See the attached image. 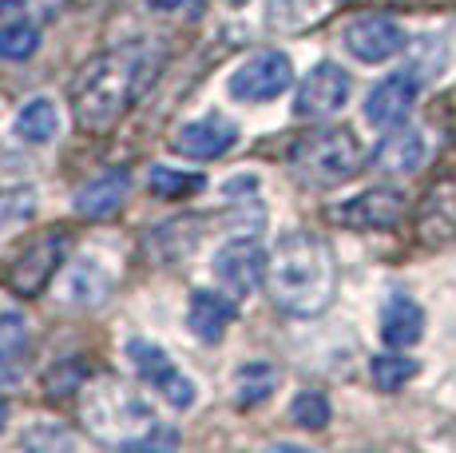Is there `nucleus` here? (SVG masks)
I'll use <instances>...</instances> for the list:
<instances>
[{
	"instance_id": "393cba45",
	"label": "nucleus",
	"mask_w": 456,
	"mask_h": 453,
	"mask_svg": "<svg viewBox=\"0 0 456 453\" xmlns=\"http://www.w3.org/2000/svg\"><path fill=\"white\" fill-rule=\"evenodd\" d=\"M290 417H294V425H302V430H326L330 402L322 394H297L294 406H290Z\"/></svg>"
},
{
	"instance_id": "f3484780",
	"label": "nucleus",
	"mask_w": 456,
	"mask_h": 453,
	"mask_svg": "<svg viewBox=\"0 0 456 453\" xmlns=\"http://www.w3.org/2000/svg\"><path fill=\"white\" fill-rule=\"evenodd\" d=\"M420 163H425V139L417 132H409V128L385 136L373 152V168L381 171V176H413Z\"/></svg>"
},
{
	"instance_id": "6ab92c4d",
	"label": "nucleus",
	"mask_w": 456,
	"mask_h": 453,
	"mask_svg": "<svg viewBox=\"0 0 456 453\" xmlns=\"http://www.w3.org/2000/svg\"><path fill=\"white\" fill-rule=\"evenodd\" d=\"M16 136H20L24 144H48V139H56L60 136V108L48 95L28 100L20 108V116H16Z\"/></svg>"
},
{
	"instance_id": "a211bd4d",
	"label": "nucleus",
	"mask_w": 456,
	"mask_h": 453,
	"mask_svg": "<svg viewBox=\"0 0 456 453\" xmlns=\"http://www.w3.org/2000/svg\"><path fill=\"white\" fill-rule=\"evenodd\" d=\"M127 191H131V176H127V171H108L103 179L87 183L80 195H76V211L87 215V219L111 215V211H119V203L127 199Z\"/></svg>"
},
{
	"instance_id": "a878e982",
	"label": "nucleus",
	"mask_w": 456,
	"mask_h": 453,
	"mask_svg": "<svg viewBox=\"0 0 456 453\" xmlns=\"http://www.w3.org/2000/svg\"><path fill=\"white\" fill-rule=\"evenodd\" d=\"M151 8H159V12H191L199 16L207 8V0H147Z\"/></svg>"
},
{
	"instance_id": "aec40b11",
	"label": "nucleus",
	"mask_w": 456,
	"mask_h": 453,
	"mask_svg": "<svg viewBox=\"0 0 456 453\" xmlns=\"http://www.w3.org/2000/svg\"><path fill=\"white\" fill-rule=\"evenodd\" d=\"M274 390H278V370L270 362H250L234 374V402H239L242 409L262 406Z\"/></svg>"
},
{
	"instance_id": "7ed1b4c3",
	"label": "nucleus",
	"mask_w": 456,
	"mask_h": 453,
	"mask_svg": "<svg viewBox=\"0 0 456 453\" xmlns=\"http://www.w3.org/2000/svg\"><path fill=\"white\" fill-rule=\"evenodd\" d=\"M84 417L103 441L111 446H131V449H147V446H175V433L159 430V417L151 414V406L135 394L131 386L116 378H100L95 386H84Z\"/></svg>"
},
{
	"instance_id": "423d86ee",
	"label": "nucleus",
	"mask_w": 456,
	"mask_h": 453,
	"mask_svg": "<svg viewBox=\"0 0 456 453\" xmlns=\"http://www.w3.org/2000/svg\"><path fill=\"white\" fill-rule=\"evenodd\" d=\"M294 84V64L286 52H254L231 72L226 88L242 103H266L278 100Z\"/></svg>"
},
{
	"instance_id": "dca6fc26",
	"label": "nucleus",
	"mask_w": 456,
	"mask_h": 453,
	"mask_svg": "<svg viewBox=\"0 0 456 453\" xmlns=\"http://www.w3.org/2000/svg\"><path fill=\"white\" fill-rule=\"evenodd\" d=\"M234 322V302L231 294H215V291H195L187 307V326L199 342H223L226 326Z\"/></svg>"
},
{
	"instance_id": "1a4fd4ad",
	"label": "nucleus",
	"mask_w": 456,
	"mask_h": 453,
	"mask_svg": "<svg viewBox=\"0 0 456 453\" xmlns=\"http://www.w3.org/2000/svg\"><path fill=\"white\" fill-rule=\"evenodd\" d=\"M349 92H354V80H349V72H341L338 64H318L310 76L302 80V88H297V119H330L338 116L341 108H346Z\"/></svg>"
},
{
	"instance_id": "4be33fe9",
	"label": "nucleus",
	"mask_w": 456,
	"mask_h": 453,
	"mask_svg": "<svg viewBox=\"0 0 456 453\" xmlns=\"http://www.w3.org/2000/svg\"><path fill=\"white\" fill-rule=\"evenodd\" d=\"M28 322L20 315H12V310H0V362L4 366H16L24 362V354H28Z\"/></svg>"
},
{
	"instance_id": "6e6552de",
	"label": "nucleus",
	"mask_w": 456,
	"mask_h": 453,
	"mask_svg": "<svg viewBox=\"0 0 456 453\" xmlns=\"http://www.w3.org/2000/svg\"><path fill=\"white\" fill-rule=\"evenodd\" d=\"M270 275V259L258 239H231L215 255V278L231 299H247Z\"/></svg>"
},
{
	"instance_id": "2eb2a0df",
	"label": "nucleus",
	"mask_w": 456,
	"mask_h": 453,
	"mask_svg": "<svg viewBox=\"0 0 456 453\" xmlns=\"http://www.w3.org/2000/svg\"><path fill=\"white\" fill-rule=\"evenodd\" d=\"M420 334H425V310L420 302H413L409 294H389L381 307V338L393 346V350H405V346H417Z\"/></svg>"
},
{
	"instance_id": "20e7f679",
	"label": "nucleus",
	"mask_w": 456,
	"mask_h": 453,
	"mask_svg": "<svg viewBox=\"0 0 456 453\" xmlns=\"http://www.w3.org/2000/svg\"><path fill=\"white\" fill-rule=\"evenodd\" d=\"M290 168L310 187H338L362 171V144L346 128H322L294 144Z\"/></svg>"
},
{
	"instance_id": "f8f14e48",
	"label": "nucleus",
	"mask_w": 456,
	"mask_h": 453,
	"mask_svg": "<svg viewBox=\"0 0 456 453\" xmlns=\"http://www.w3.org/2000/svg\"><path fill=\"white\" fill-rule=\"evenodd\" d=\"M234 144H239V128H234V119L218 116V111H210L203 119H191L171 136V147L179 155H187V160H218Z\"/></svg>"
},
{
	"instance_id": "9b49d317",
	"label": "nucleus",
	"mask_w": 456,
	"mask_h": 453,
	"mask_svg": "<svg viewBox=\"0 0 456 453\" xmlns=\"http://www.w3.org/2000/svg\"><path fill=\"white\" fill-rule=\"evenodd\" d=\"M405 45H409L405 29L397 21H389V16H362V21H354L346 29L349 56H357L362 64H385L397 52H405Z\"/></svg>"
},
{
	"instance_id": "9d476101",
	"label": "nucleus",
	"mask_w": 456,
	"mask_h": 453,
	"mask_svg": "<svg viewBox=\"0 0 456 453\" xmlns=\"http://www.w3.org/2000/svg\"><path fill=\"white\" fill-rule=\"evenodd\" d=\"M333 219L354 226V231H389L405 219V195L393 187H370L349 203L333 207Z\"/></svg>"
},
{
	"instance_id": "f257e3e1",
	"label": "nucleus",
	"mask_w": 456,
	"mask_h": 453,
	"mask_svg": "<svg viewBox=\"0 0 456 453\" xmlns=\"http://www.w3.org/2000/svg\"><path fill=\"white\" fill-rule=\"evenodd\" d=\"M151 48L143 45H127V48H111L92 56L80 68L72 84V108H76V124L87 132H111L119 119L127 116V108L139 100V92L151 80Z\"/></svg>"
},
{
	"instance_id": "0eeeda50",
	"label": "nucleus",
	"mask_w": 456,
	"mask_h": 453,
	"mask_svg": "<svg viewBox=\"0 0 456 453\" xmlns=\"http://www.w3.org/2000/svg\"><path fill=\"white\" fill-rule=\"evenodd\" d=\"M127 358H131V366H135L139 378H143L171 409H191L195 406V382H191L179 366L167 358L163 346L135 338V342L127 346Z\"/></svg>"
},
{
	"instance_id": "39448f33",
	"label": "nucleus",
	"mask_w": 456,
	"mask_h": 453,
	"mask_svg": "<svg viewBox=\"0 0 456 453\" xmlns=\"http://www.w3.org/2000/svg\"><path fill=\"white\" fill-rule=\"evenodd\" d=\"M64 255H68V239L64 231H40L8 259L4 267V283L12 294L20 299H37L44 286L56 278V271L64 267Z\"/></svg>"
},
{
	"instance_id": "f03ea898",
	"label": "nucleus",
	"mask_w": 456,
	"mask_h": 453,
	"mask_svg": "<svg viewBox=\"0 0 456 453\" xmlns=\"http://www.w3.org/2000/svg\"><path fill=\"white\" fill-rule=\"evenodd\" d=\"M270 299L278 310L297 318H314L338 294V263L322 235L290 231L278 239V251L270 259Z\"/></svg>"
},
{
	"instance_id": "4468645a",
	"label": "nucleus",
	"mask_w": 456,
	"mask_h": 453,
	"mask_svg": "<svg viewBox=\"0 0 456 453\" xmlns=\"http://www.w3.org/2000/svg\"><path fill=\"white\" fill-rule=\"evenodd\" d=\"M417 239L425 247L456 243V179H441L428 187L417 211Z\"/></svg>"
},
{
	"instance_id": "412c9836",
	"label": "nucleus",
	"mask_w": 456,
	"mask_h": 453,
	"mask_svg": "<svg viewBox=\"0 0 456 453\" xmlns=\"http://www.w3.org/2000/svg\"><path fill=\"white\" fill-rule=\"evenodd\" d=\"M417 358H405V354H377L370 362V378L377 390H385V394H393V390H401L405 382L417 378Z\"/></svg>"
},
{
	"instance_id": "ddd939ff",
	"label": "nucleus",
	"mask_w": 456,
	"mask_h": 453,
	"mask_svg": "<svg viewBox=\"0 0 456 453\" xmlns=\"http://www.w3.org/2000/svg\"><path fill=\"white\" fill-rule=\"evenodd\" d=\"M417 76L413 72H393L385 76L381 84L370 92V100H365V119H370L373 128H397L409 119V111H413L417 103Z\"/></svg>"
},
{
	"instance_id": "b1692460",
	"label": "nucleus",
	"mask_w": 456,
	"mask_h": 453,
	"mask_svg": "<svg viewBox=\"0 0 456 453\" xmlns=\"http://www.w3.org/2000/svg\"><path fill=\"white\" fill-rule=\"evenodd\" d=\"M147 187L159 199H183V195H195V191L203 187V179L191 176V171H175V168H159V163H155L151 176H147Z\"/></svg>"
},
{
	"instance_id": "5701e85b",
	"label": "nucleus",
	"mask_w": 456,
	"mask_h": 453,
	"mask_svg": "<svg viewBox=\"0 0 456 453\" xmlns=\"http://www.w3.org/2000/svg\"><path fill=\"white\" fill-rule=\"evenodd\" d=\"M40 48V29L32 21H16L0 29V60H28Z\"/></svg>"
}]
</instances>
